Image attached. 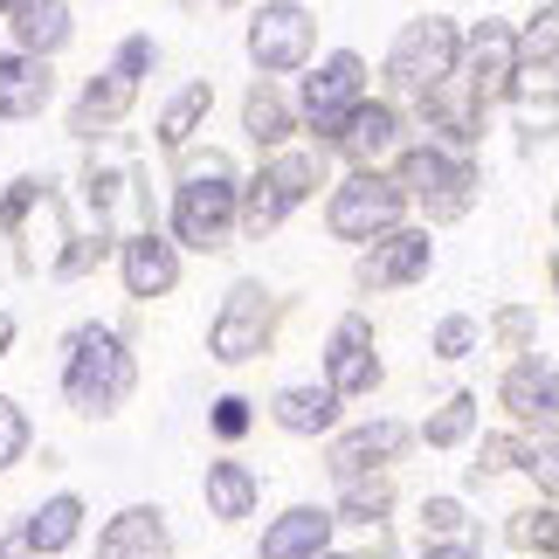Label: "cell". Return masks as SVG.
<instances>
[{
  "instance_id": "18",
  "label": "cell",
  "mask_w": 559,
  "mask_h": 559,
  "mask_svg": "<svg viewBox=\"0 0 559 559\" xmlns=\"http://www.w3.org/2000/svg\"><path fill=\"white\" fill-rule=\"evenodd\" d=\"M14 35H21V56L49 62L70 41V8L62 0H14Z\"/></svg>"
},
{
  "instance_id": "22",
  "label": "cell",
  "mask_w": 559,
  "mask_h": 559,
  "mask_svg": "<svg viewBox=\"0 0 559 559\" xmlns=\"http://www.w3.org/2000/svg\"><path fill=\"white\" fill-rule=\"evenodd\" d=\"M76 525H83V504L62 490V498H49L28 525H21V539H28V552H62V546L76 539Z\"/></svg>"
},
{
  "instance_id": "27",
  "label": "cell",
  "mask_w": 559,
  "mask_h": 559,
  "mask_svg": "<svg viewBox=\"0 0 559 559\" xmlns=\"http://www.w3.org/2000/svg\"><path fill=\"white\" fill-rule=\"evenodd\" d=\"M242 118H249V139H255V145H276V139L290 132V111H284V97H276L270 83H255V91H249Z\"/></svg>"
},
{
  "instance_id": "40",
  "label": "cell",
  "mask_w": 559,
  "mask_h": 559,
  "mask_svg": "<svg viewBox=\"0 0 559 559\" xmlns=\"http://www.w3.org/2000/svg\"><path fill=\"white\" fill-rule=\"evenodd\" d=\"M8 8H14V0H8Z\"/></svg>"
},
{
  "instance_id": "35",
  "label": "cell",
  "mask_w": 559,
  "mask_h": 559,
  "mask_svg": "<svg viewBox=\"0 0 559 559\" xmlns=\"http://www.w3.org/2000/svg\"><path fill=\"white\" fill-rule=\"evenodd\" d=\"M214 428H222V436H242V428H249V401H214Z\"/></svg>"
},
{
  "instance_id": "12",
  "label": "cell",
  "mask_w": 559,
  "mask_h": 559,
  "mask_svg": "<svg viewBox=\"0 0 559 559\" xmlns=\"http://www.w3.org/2000/svg\"><path fill=\"white\" fill-rule=\"evenodd\" d=\"M325 539H332V511L297 504V511H284V519L263 532V559H318Z\"/></svg>"
},
{
  "instance_id": "25",
  "label": "cell",
  "mask_w": 559,
  "mask_h": 559,
  "mask_svg": "<svg viewBox=\"0 0 559 559\" xmlns=\"http://www.w3.org/2000/svg\"><path fill=\"white\" fill-rule=\"evenodd\" d=\"M207 504H214V519H249L255 477L242 463H207Z\"/></svg>"
},
{
  "instance_id": "13",
  "label": "cell",
  "mask_w": 559,
  "mask_h": 559,
  "mask_svg": "<svg viewBox=\"0 0 559 559\" xmlns=\"http://www.w3.org/2000/svg\"><path fill=\"white\" fill-rule=\"evenodd\" d=\"M469 97H498L511 83V28L504 21H477V35H469Z\"/></svg>"
},
{
  "instance_id": "38",
  "label": "cell",
  "mask_w": 559,
  "mask_h": 559,
  "mask_svg": "<svg viewBox=\"0 0 559 559\" xmlns=\"http://www.w3.org/2000/svg\"><path fill=\"white\" fill-rule=\"evenodd\" d=\"M428 559H477L469 546H442V552H428Z\"/></svg>"
},
{
  "instance_id": "7",
  "label": "cell",
  "mask_w": 559,
  "mask_h": 559,
  "mask_svg": "<svg viewBox=\"0 0 559 559\" xmlns=\"http://www.w3.org/2000/svg\"><path fill=\"white\" fill-rule=\"evenodd\" d=\"M311 193V159H276V166H263V174L249 180V201H242V222H249V235H263V228H276L284 214L297 207Z\"/></svg>"
},
{
  "instance_id": "9",
  "label": "cell",
  "mask_w": 559,
  "mask_h": 559,
  "mask_svg": "<svg viewBox=\"0 0 559 559\" xmlns=\"http://www.w3.org/2000/svg\"><path fill=\"white\" fill-rule=\"evenodd\" d=\"M263 325H270V305H263V290L255 284H235L228 290V311L214 318V332H207V346H214V359H255L263 353Z\"/></svg>"
},
{
  "instance_id": "16",
  "label": "cell",
  "mask_w": 559,
  "mask_h": 559,
  "mask_svg": "<svg viewBox=\"0 0 559 559\" xmlns=\"http://www.w3.org/2000/svg\"><path fill=\"white\" fill-rule=\"evenodd\" d=\"M428 270V235H386V242H373V255L359 263V284H415V276Z\"/></svg>"
},
{
  "instance_id": "37",
  "label": "cell",
  "mask_w": 559,
  "mask_h": 559,
  "mask_svg": "<svg viewBox=\"0 0 559 559\" xmlns=\"http://www.w3.org/2000/svg\"><path fill=\"white\" fill-rule=\"evenodd\" d=\"M0 559H28V539H21V532H14V539H0Z\"/></svg>"
},
{
  "instance_id": "4",
  "label": "cell",
  "mask_w": 559,
  "mask_h": 559,
  "mask_svg": "<svg viewBox=\"0 0 559 559\" xmlns=\"http://www.w3.org/2000/svg\"><path fill=\"white\" fill-rule=\"evenodd\" d=\"M394 214H401V187L394 180H380V174H353L346 187L332 193V235L338 242H367L373 228H394Z\"/></svg>"
},
{
  "instance_id": "1",
  "label": "cell",
  "mask_w": 559,
  "mask_h": 559,
  "mask_svg": "<svg viewBox=\"0 0 559 559\" xmlns=\"http://www.w3.org/2000/svg\"><path fill=\"white\" fill-rule=\"evenodd\" d=\"M62 394L83 415H111V407L132 394V359L104 325H83L70 332V367H62Z\"/></svg>"
},
{
  "instance_id": "36",
  "label": "cell",
  "mask_w": 559,
  "mask_h": 559,
  "mask_svg": "<svg viewBox=\"0 0 559 559\" xmlns=\"http://www.w3.org/2000/svg\"><path fill=\"white\" fill-rule=\"evenodd\" d=\"M519 97H539V104H552V70H519Z\"/></svg>"
},
{
  "instance_id": "3",
  "label": "cell",
  "mask_w": 559,
  "mask_h": 559,
  "mask_svg": "<svg viewBox=\"0 0 559 559\" xmlns=\"http://www.w3.org/2000/svg\"><path fill=\"white\" fill-rule=\"evenodd\" d=\"M386 76L401 83V91H436L442 76H456V28L449 21H407L401 41H394V56H386Z\"/></svg>"
},
{
  "instance_id": "2",
  "label": "cell",
  "mask_w": 559,
  "mask_h": 559,
  "mask_svg": "<svg viewBox=\"0 0 559 559\" xmlns=\"http://www.w3.org/2000/svg\"><path fill=\"white\" fill-rule=\"evenodd\" d=\"M228 222H235L228 159H222V153L187 159V166H180V207H174L180 242H193V249H222V242H228Z\"/></svg>"
},
{
  "instance_id": "24",
  "label": "cell",
  "mask_w": 559,
  "mask_h": 559,
  "mask_svg": "<svg viewBox=\"0 0 559 559\" xmlns=\"http://www.w3.org/2000/svg\"><path fill=\"white\" fill-rule=\"evenodd\" d=\"M35 207H41V214H35V228H28V249H21V263H28V270H62V201L41 187Z\"/></svg>"
},
{
  "instance_id": "15",
  "label": "cell",
  "mask_w": 559,
  "mask_h": 559,
  "mask_svg": "<svg viewBox=\"0 0 559 559\" xmlns=\"http://www.w3.org/2000/svg\"><path fill=\"white\" fill-rule=\"evenodd\" d=\"M97 559H166V525H159V511H118L111 532L97 539Z\"/></svg>"
},
{
  "instance_id": "10",
  "label": "cell",
  "mask_w": 559,
  "mask_h": 559,
  "mask_svg": "<svg viewBox=\"0 0 559 559\" xmlns=\"http://www.w3.org/2000/svg\"><path fill=\"white\" fill-rule=\"evenodd\" d=\"M373 332H367V318H338V332H332V394H373Z\"/></svg>"
},
{
  "instance_id": "5",
  "label": "cell",
  "mask_w": 559,
  "mask_h": 559,
  "mask_svg": "<svg viewBox=\"0 0 559 559\" xmlns=\"http://www.w3.org/2000/svg\"><path fill=\"white\" fill-rule=\"evenodd\" d=\"M249 56H255V70H297L311 56V14L297 0H270L249 28Z\"/></svg>"
},
{
  "instance_id": "17",
  "label": "cell",
  "mask_w": 559,
  "mask_h": 559,
  "mask_svg": "<svg viewBox=\"0 0 559 559\" xmlns=\"http://www.w3.org/2000/svg\"><path fill=\"white\" fill-rule=\"evenodd\" d=\"M401 449V421H373V428H353V436H338L332 442V477H346L359 484L373 463H386Z\"/></svg>"
},
{
  "instance_id": "26",
  "label": "cell",
  "mask_w": 559,
  "mask_h": 559,
  "mask_svg": "<svg viewBox=\"0 0 559 559\" xmlns=\"http://www.w3.org/2000/svg\"><path fill=\"white\" fill-rule=\"evenodd\" d=\"M207 104H214L207 83H187V91L166 104V118H159V145H187V139H193V124L207 118Z\"/></svg>"
},
{
  "instance_id": "14",
  "label": "cell",
  "mask_w": 559,
  "mask_h": 559,
  "mask_svg": "<svg viewBox=\"0 0 559 559\" xmlns=\"http://www.w3.org/2000/svg\"><path fill=\"white\" fill-rule=\"evenodd\" d=\"M49 91H56L49 62H35V56H0V118H35L41 104H49Z\"/></svg>"
},
{
  "instance_id": "34",
  "label": "cell",
  "mask_w": 559,
  "mask_h": 559,
  "mask_svg": "<svg viewBox=\"0 0 559 559\" xmlns=\"http://www.w3.org/2000/svg\"><path fill=\"white\" fill-rule=\"evenodd\" d=\"M421 519H428V532H456V525H463V504H456V498H428Z\"/></svg>"
},
{
  "instance_id": "28",
  "label": "cell",
  "mask_w": 559,
  "mask_h": 559,
  "mask_svg": "<svg viewBox=\"0 0 559 559\" xmlns=\"http://www.w3.org/2000/svg\"><path fill=\"white\" fill-rule=\"evenodd\" d=\"M469 421H477V401H469V394H456V401H449L436 421H428V449H449V442H463V436H469Z\"/></svg>"
},
{
  "instance_id": "19",
  "label": "cell",
  "mask_w": 559,
  "mask_h": 559,
  "mask_svg": "<svg viewBox=\"0 0 559 559\" xmlns=\"http://www.w3.org/2000/svg\"><path fill=\"white\" fill-rule=\"evenodd\" d=\"M132 91H139V83L124 76V70H111L104 83H91V91H83V104H76V118H70V132H76V139H97L104 124H118V111L132 104Z\"/></svg>"
},
{
  "instance_id": "41",
  "label": "cell",
  "mask_w": 559,
  "mask_h": 559,
  "mask_svg": "<svg viewBox=\"0 0 559 559\" xmlns=\"http://www.w3.org/2000/svg\"><path fill=\"white\" fill-rule=\"evenodd\" d=\"M318 559H325V552H318Z\"/></svg>"
},
{
  "instance_id": "20",
  "label": "cell",
  "mask_w": 559,
  "mask_h": 559,
  "mask_svg": "<svg viewBox=\"0 0 559 559\" xmlns=\"http://www.w3.org/2000/svg\"><path fill=\"white\" fill-rule=\"evenodd\" d=\"M504 407L519 421H552V367L546 359H525V367H511V380H504Z\"/></svg>"
},
{
  "instance_id": "29",
  "label": "cell",
  "mask_w": 559,
  "mask_h": 559,
  "mask_svg": "<svg viewBox=\"0 0 559 559\" xmlns=\"http://www.w3.org/2000/svg\"><path fill=\"white\" fill-rule=\"evenodd\" d=\"M21 449H28V415H21L14 401H0V469H8Z\"/></svg>"
},
{
  "instance_id": "8",
  "label": "cell",
  "mask_w": 559,
  "mask_h": 559,
  "mask_svg": "<svg viewBox=\"0 0 559 559\" xmlns=\"http://www.w3.org/2000/svg\"><path fill=\"white\" fill-rule=\"evenodd\" d=\"M401 187H415L436 214H463L469 207V187H477V174L456 159H442L436 145H421V153H407L401 159Z\"/></svg>"
},
{
  "instance_id": "30",
  "label": "cell",
  "mask_w": 559,
  "mask_h": 559,
  "mask_svg": "<svg viewBox=\"0 0 559 559\" xmlns=\"http://www.w3.org/2000/svg\"><path fill=\"white\" fill-rule=\"evenodd\" d=\"M552 21H559V8H539V14H532V28H525L532 70H552Z\"/></svg>"
},
{
  "instance_id": "6",
  "label": "cell",
  "mask_w": 559,
  "mask_h": 559,
  "mask_svg": "<svg viewBox=\"0 0 559 559\" xmlns=\"http://www.w3.org/2000/svg\"><path fill=\"white\" fill-rule=\"evenodd\" d=\"M359 83H367V70H359V56H353V49H338L325 70L305 83V118H311L325 139H338V124L359 111Z\"/></svg>"
},
{
  "instance_id": "32",
  "label": "cell",
  "mask_w": 559,
  "mask_h": 559,
  "mask_svg": "<svg viewBox=\"0 0 559 559\" xmlns=\"http://www.w3.org/2000/svg\"><path fill=\"white\" fill-rule=\"evenodd\" d=\"M346 511H353V519H380V511H386V484H373V490L353 484L346 490Z\"/></svg>"
},
{
  "instance_id": "39",
  "label": "cell",
  "mask_w": 559,
  "mask_h": 559,
  "mask_svg": "<svg viewBox=\"0 0 559 559\" xmlns=\"http://www.w3.org/2000/svg\"><path fill=\"white\" fill-rule=\"evenodd\" d=\"M8 338H14V318H8V311H0V353H8Z\"/></svg>"
},
{
  "instance_id": "11",
  "label": "cell",
  "mask_w": 559,
  "mask_h": 559,
  "mask_svg": "<svg viewBox=\"0 0 559 559\" xmlns=\"http://www.w3.org/2000/svg\"><path fill=\"white\" fill-rule=\"evenodd\" d=\"M174 284H180V255H174V242H159L153 228L132 235V242H124V290H132V297H166Z\"/></svg>"
},
{
  "instance_id": "31",
  "label": "cell",
  "mask_w": 559,
  "mask_h": 559,
  "mask_svg": "<svg viewBox=\"0 0 559 559\" xmlns=\"http://www.w3.org/2000/svg\"><path fill=\"white\" fill-rule=\"evenodd\" d=\"M469 346H477V325H469V318H442L436 325V359H463Z\"/></svg>"
},
{
  "instance_id": "21",
  "label": "cell",
  "mask_w": 559,
  "mask_h": 559,
  "mask_svg": "<svg viewBox=\"0 0 559 559\" xmlns=\"http://www.w3.org/2000/svg\"><path fill=\"white\" fill-rule=\"evenodd\" d=\"M332 415H338L332 386H284V394H276V421H284L290 436H318V428H332Z\"/></svg>"
},
{
  "instance_id": "23",
  "label": "cell",
  "mask_w": 559,
  "mask_h": 559,
  "mask_svg": "<svg viewBox=\"0 0 559 559\" xmlns=\"http://www.w3.org/2000/svg\"><path fill=\"white\" fill-rule=\"evenodd\" d=\"M338 145H346L353 159H380L386 145H394V111H386V104H359V111L338 124Z\"/></svg>"
},
{
  "instance_id": "33",
  "label": "cell",
  "mask_w": 559,
  "mask_h": 559,
  "mask_svg": "<svg viewBox=\"0 0 559 559\" xmlns=\"http://www.w3.org/2000/svg\"><path fill=\"white\" fill-rule=\"evenodd\" d=\"M511 532H519V546H539V552H546V546H552V511H525Z\"/></svg>"
}]
</instances>
